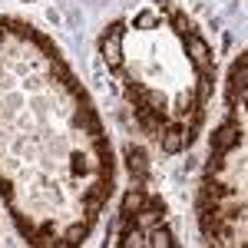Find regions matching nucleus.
<instances>
[{"label": "nucleus", "mask_w": 248, "mask_h": 248, "mask_svg": "<svg viewBox=\"0 0 248 248\" xmlns=\"http://www.w3.org/2000/svg\"><path fill=\"white\" fill-rule=\"evenodd\" d=\"M192 106H195V93H179L175 96V113L179 116H189Z\"/></svg>", "instance_id": "4be33fe9"}, {"label": "nucleus", "mask_w": 248, "mask_h": 248, "mask_svg": "<svg viewBox=\"0 0 248 248\" xmlns=\"http://www.w3.org/2000/svg\"><path fill=\"white\" fill-rule=\"evenodd\" d=\"M136 116H139V123H142V129L153 136V139H159V133L166 129V123H169V113H159V109H153V106H136Z\"/></svg>", "instance_id": "0eeeda50"}, {"label": "nucleus", "mask_w": 248, "mask_h": 248, "mask_svg": "<svg viewBox=\"0 0 248 248\" xmlns=\"http://www.w3.org/2000/svg\"><path fill=\"white\" fill-rule=\"evenodd\" d=\"M142 202H146V189L142 186H133V189L123 195V205H119V225H133L136 212L142 209Z\"/></svg>", "instance_id": "423d86ee"}, {"label": "nucleus", "mask_w": 248, "mask_h": 248, "mask_svg": "<svg viewBox=\"0 0 248 248\" xmlns=\"http://www.w3.org/2000/svg\"><path fill=\"white\" fill-rule=\"evenodd\" d=\"M73 126L86 129L90 136H99V133H103V123H99V116H96L93 106H79V113L73 116Z\"/></svg>", "instance_id": "1a4fd4ad"}, {"label": "nucleus", "mask_w": 248, "mask_h": 248, "mask_svg": "<svg viewBox=\"0 0 248 248\" xmlns=\"http://www.w3.org/2000/svg\"><path fill=\"white\" fill-rule=\"evenodd\" d=\"M172 30L179 33V37H189V33H195L192 30V20L182 14V10H172Z\"/></svg>", "instance_id": "6ab92c4d"}, {"label": "nucleus", "mask_w": 248, "mask_h": 248, "mask_svg": "<svg viewBox=\"0 0 248 248\" xmlns=\"http://www.w3.org/2000/svg\"><path fill=\"white\" fill-rule=\"evenodd\" d=\"M10 212H14V209H10ZM14 222H17L20 235H23V238H27V242H30V238H33V235H37V225H33V222H30V218H23V215H20V212H14Z\"/></svg>", "instance_id": "412c9836"}, {"label": "nucleus", "mask_w": 248, "mask_h": 248, "mask_svg": "<svg viewBox=\"0 0 248 248\" xmlns=\"http://www.w3.org/2000/svg\"><path fill=\"white\" fill-rule=\"evenodd\" d=\"M30 40H33V43L40 46V53H43V57H50V60H53V57H60V50L53 46V40L46 37V33H40V30H33V37H30Z\"/></svg>", "instance_id": "a211bd4d"}, {"label": "nucleus", "mask_w": 248, "mask_h": 248, "mask_svg": "<svg viewBox=\"0 0 248 248\" xmlns=\"http://www.w3.org/2000/svg\"><path fill=\"white\" fill-rule=\"evenodd\" d=\"M30 245H60V232L53 229V225H43V229H37V235L30 238Z\"/></svg>", "instance_id": "dca6fc26"}, {"label": "nucleus", "mask_w": 248, "mask_h": 248, "mask_svg": "<svg viewBox=\"0 0 248 248\" xmlns=\"http://www.w3.org/2000/svg\"><path fill=\"white\" fill-rule=\"evenodd\" d=\"M133 27L136 30H155V27H159V10H142V14H136Z\"/></svg>", "instance_id": "f3484780"}, {"label": "nucleus", "mask_w": 248, "mask_h": 248, "mask_svg": "<svg viewBox=\"0 0 248 248\" xmlns=\"http://www.w3.org/2000/svg\"><path fill=\"white\" fill-rule=\"evenodd\" d=\"M0 23H3V33H10V37H17V40L33 37V27L23 23V20H17V17H0Z\"/></svg>", "instance_id": "9b49d317"}, {"label": "nucleus", "mask_w": 248, "mask_h": 248, "mask_svg": "<svg viewBox=\"0 0 248 248\" xmlns=\"http://www.w3.org/2000/svg\"><path fill=\"white\" fill-rule=\"evenodd\" d=\"M126 96L133 99V106H142V103L149 99V90H146L142 83H126Z\"/></svg>", "instance_id": "aec40b11"}, {"label": "nucleus", "mask_w": 248, "mask_h": 248, "mask_svg": "<svg viewBox=\"0 0 248 248\" xmlns=\"http://www.w3.org/2000/svg\"><path fill=\"white\" fill-rule=\"evenodd\" d=\"M142 209H149V212H155V215H162V218H166V202H162L159 195H146Z\"/></svg>", "instance_id": "5701e85b"}, {"label": "nucleus", "mask_w": 248, "mask_h": 248, "mask_svg": "<svg viewBox=\"0 0 248 248\" xmlns=\"http://www.w3.org/2000/svg\"><path fill=\"white\" fill-rule=\"evenodd\" d=\"M123 30H126V23H123V20H113L109 30L103 33V60H106L109 70H119V66H123V46H119Z\"/></svg>", "instance_id": "f257e3e1"}, {"label": "nucleus", "mask_w": 248, "mask_h": 248, "mask_svg": "<svg viewBox=\"0 0 248 248\" xmlns=\"http://www.w3.org/2000/svg\"><path fill=\"white\" fill-rule=\"evenodd\" d=\"M126 166L133 175V186H146L149 182V155L139 146H126Z\"/></svg>", "instance_id": "20e7f679"}, {"label": "nucleus", "mask_w": 248, "mask_h": 248, "mask_svg": "<svg viewBox=\"0 0 248 248\" xmlns=\"http://www.w3.org/2000/svg\"><path fill=\"white\" fill-rule=\"evenodd\" d=\"M126 229V238H119V245H126V248H142L146 245V232L139 229V225H123Z\"/></svg>", "instance_id": "4468645a"}, {"label": "nucleus", "mask_w": 248, "mask_h": 248, "mask_svg": "<svg viewBox=\"0 0 248 248\" xmlns=\"http://www.w3.org/2000/svg\"><path fill=\"white\" fill-rule=\"evenodd\" d=\"M242 136H245V126H242L238 119H229V123H222V126L212 133V153L225 155L229 149H235V146L242 142Z\"/></svg>", "instance_id": "f03ea898"}, {"label": "nucleus", "mask_w": 248, "mask_h": 248, "mask_svg": "<svg viewBox=\"0 0 248 248\" xmlns=\"http://www.w3.org/2000/svg\"><path fill=\"white\" fill-rule=\"evenodd\" d=\"M245 83H248V53H238V60L232 63V73H229V103L232 106L245 103Z\"/></svg>", "instance_id": "7ed1b4c3"}, {"label": "nucleus", "mask_w": 248, "mask_h": 248, "mask_svg": "<svg viewBox=\"0 0 248 248\" xmlns=\"http://www.w3.org/2000/svg\"><path fill=\"white\" fill-rule=\"evenodd\" d=\"M186 50H189L192 63H195L199 70H212V66H215L212 46H209V43H205L202 37H199V33H189V37H186Z\"/></svg>", "instance_id": "39448f33"}, {"label": "nucleus", "mask_w": 248, "mask_h": 248, "mask_svg": "<svg viewBox=\"0 0 248 248\" xmlns=\"http://www.w3.org/2000/svg\"><path fill=\"white\" fill-rule=\"evenodd\" d=\"M83 209H86V222L93 225L96 218H99V212H103V199L93 195V192H86V195H83Z\"/></svg>", "instance_id": "2eb2a0df"}, {"label": "nucleus", "mask_w": 248, "mask_h": 248, "mask_svg": "<svg viewBox=\"0 0 248 248\" xmlns=\"http://www.w3.org/2000/svg\"><path fill=\"white\" fill-rule=\"evenodd\" d=\"M146 245H162V248H169V245H175V238H172V232L162 225V222H155V225H149L146 229Z\"/></svg>", "instance_id": "9d476101"}, {"label": "nucleus", "mask_w": 248, "mask_h": 248, "mask_svg": "<svg viewBox=\"0 0 248 248\" xmlns=\"http://www.w3.org/2000/svg\"><path fill=\"white\" fill-rule=\"evenodd\" d=\"M70 172H73V175H79V179L93 172V162L86 159V153H79V149H77V153H70Z\"/></svg>", "instance_id": "ddd939ff"}, {"label": "nucleus", "mask_w": 248, "mask_h": 248, "mask_svg": "<svg viewBox=\"0 0 248 248\" xmlns=\"http://www.w3.org/2000/svg\"><path fill=\"white\" fill-rule=\"evenodd\" d=\"M86 235H90V222H83V225H70V229L63 232L60 245H83V242H86Z\"/></svg>", "instance_id": "f8f14e48"}, {"label": "nucleus", "mask_w": 248, "mask_h": 248, "mask_svg": "<svg viewBox=\"0 0 248 248\" xmlns=\"http://www.w3.org/2000/svg\"><path fill=\"white\" fill-rule=\"evenodd\" d=\"M159 139H162V153H169V155L182 153L186 149V123H166Z\"/></svg>", "instance_id": "6e6552de"}]
</instances>
